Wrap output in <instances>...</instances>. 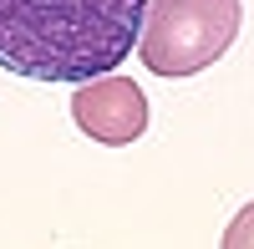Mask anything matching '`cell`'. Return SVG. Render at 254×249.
I'll return each mask as SVG.
<instances>
[{
	"label": "cell",
	"mask_w": 254,
	"mask_h": 249,
	"mask_svg": "<svg viewBox=\"0 0 254 249\" xmlns=\"http://www.w3.org/2000/svg\"><path fill=\"white\" fill-rule=\"evenodd\" d=\"M239 0H147L137 56L153 76H193L234 46Z\"/></svg>",
	"instance_id": "obj_2"
},
{
	"label": "cell",
	"mask_w": 254,
	"mask_h": 249,
	"mask_svg": "<svg viewBox=\"0 0 254 249\" xmlns=\"http://www.w3.org/2000/svg\"><path fill=\"white\" fill-rule=\"evenodd\" d=\"M71 122L92 142H107V148H127L147 132V97L137 81L127 76H97V81H81L71 92Z\"/></svg>",
	"instance_id": "obj_3"
},
{
	"label": "cell",
	"mask_w": 254,
	"mask_h": 249,
	"mask_svg": "<svg viewBox=\"0 0 254 249\" xmlns=\"http://www.w3.org/2000/svg\"><path fill=\"white\" fill-rule=\"evenodd\" d=\"M142 20L147 0H0V66L81 87L137 51Z\"/></svg>",
	"instance_id": "obj_1"
},
{
	"label": "cell",
	"mask_w": 254,
	"mask_h": 249,
	"mask_svg": "<svg viewBox=\"0 0 254 249\" xmlns=\"http://www.w3.org/2000/svg\"><path fill=\"white\" fill-rule=\"evenodd\" d=\"M219 249H254V198L244 203V209L229 219V229H224V244Z\"/></svg>",
	"instance_id": "obj_4"
}]
</instances>
